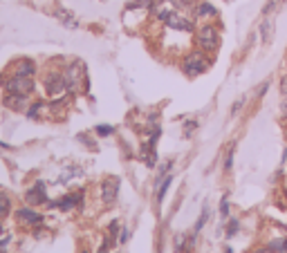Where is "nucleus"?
I'll return each mask as SVG.
<instances>
[{
	"instance_id": "nucleus-1",
	"label": "nucleus",
	"mask_w": 287,
	"mask_h": 253,
	"mask_svg": "<svg viewBox=\"0 0 287 253\" xmlns=\"http://www.w3.org/2000/svg\"><path fill=\"white\" fill-rule=\"evenodd\" d=\"M195 47L202 49L207 54L218 52L220 47V29L218 25H211V23H204L195 29Z\"/></svg>"
},
{
	"instance_id": "nucleus-2",
	"label": "nucleus",
	"mask_w": 287,
	"mask_h": 253,
	"mask_svg": "<svg viewBox=\"0 0 287 253\" xmlns=\"http://www.w3.org/2000/svg\"><path fill=\"white\" fill-rule=\"evenodd\" d=\"M65 79L70 83V92H88L90 88V81H88V72H85L83 61H70L68 65L63 68Z\"/></svg>"
},
{
	"instance_id": "nucleus-3",
	"label": "nucleus",
	"mask_w": 287,
	"mask_h": 253,
	"mask_svg": "<svg viewBox=\"0 0 287 253\" xmlns=\"http://www.w3.org/2000/svg\"><path fill=\"white\" fill-rule=\"evenodd\" d=\"M43 88H45V94L49 99H56V96H63L70 92V83L65 79L63 69H49L43 76Z\"/></svg>"
},
{
	"instance_id": "nucleus-4",
	"label": "nucleus",
	"mask_w": 287,
	"mask_h": 253,
	"mask_svg": "<svg viewBox=\"0 0 287 253\" xmlns=\"http://www.w3.org/2000/svg\"><path fill=\"white\" fill-rule=\"evenodd\" d=\"M0 85L5 92H16V94H29L36 92L34 76H14V74H0Z\"/></svg>"
},
{
	"instance_id": "nucleus-5",
	"label": "nucleus",
	"mask_w": 287,
	"mask_h": 253,
	"mask_svg": "<svg viewBox=\"0 0 287 253\" xmlns=\"http://www.w3.org/2000/svg\"><path fill=\"white\" fill-rule=\"evenodd\" d=\"M209 65H211V61L207 58V52H202V49H193V52H189L184 58H182V72L186 74V76H200V74H204L209 69Z\"/></svg>"
},
{
	"instance_id": "nucleus-6",
	"label": "nucleus",
	"mask_w": 287,
	"mask_h": 253,
	"mask_svg": "<svg viewBox=\"0 0 287 253\" xmlns=\"http://www.w3.org/2000/svg\"><path fill=\"white\" fill-rule=\"evenodd\" d=\"M162 25L168 27V29H173V32H184V34H191L195 32V23H193V18H189V14H184V11H170L168 16L162 21Z\"/></svg>"
},
{
	"instance_id": "nucleus-7",
	"label": "nucleus",
	"mask_w": 287,
	"mask_h": 253,
	"mask_svg": "<svg viewBox=\"0 0 287 253\" xmlns=\"http://www.w3.org/2000/svg\"><path fill=\"white\" fill-rule=\"evenodd\" d=\"M7 74H14V76H36V72H38V68H36V63H34L32 58H16V61H11L9 65H7V69H5Z\"/></svg>"
},
{
	"instance_id": "nucleus-8",
	"label": "nucleus",
	"mask_w": 287,
	"mask_h": 253,
	"mask_svg": "<svg viewBox=\"0 0 287 253\" xmlns=\"http://www.w3.org/2000/svg\"><path fill=\"white\" fill-rule=\"evenodd\" d=\"M25 202L29 206H41L48 202V186L43 180H36L29 188L25 190Z\"/></svg>"
},
{
	"instance_id": "nucleus-9",
	"label": "nucleus",
	"mask_w": 287,
	"mask_h": 253,
	"mask_svg": "<svg viewBox=\"0 0 287 253\" xmlns=\"http://www.w3.org/2000/svg\"><path fill=\"white\" fill-rule=\"evenodd\" d=\"M29 103H32L29 94H16V92H5V96H2V106H5L7 110H11V112H25L27 108H29Z\"/></svg>"
},
{
	"instance_id": "nucleus-10",
	"label": "nucleus",
	"mask_w": 287,
	"mask_h": 253,
	"mask_svg": "<svg viewBox=\"0 0 287 253\" xmlns=\"http://www.w3.org/2000/svg\"><path fill=\"white\" fill-rule=\"evenodd\" d=\"M117 195H119V177L110 175V177H106L101 182V202L106 206H112L117 202Z\"/></svg>"
},
{
	"instance_id": "nucleus-11",
	"label": "nucleus",
	"mask_w": 287,
	"mask_h": 253,
	"mask_svg": "<svg viewBox=\"0 0 287 253\" xmlns=\"http://www.w3.org/2000/svg\"><path fill=\"white\" fill-rule=\"evenodd\" d=\"M191 16L197 21H213V18H218V9L209 0H195L191 7Z\"/></svg>"
},
{
	"instance_id": "nucleus-12",
	"label": "nucleus",
	"mask_w": 287,
	"mask_h": 253,
	"mask_svg": "<svg viewBox=\"0 0 287 253\" xmlns=\"http://www.w3.org/2000/svg\"><path fill=\"white\" fill-rule=\"evenodd\" d=\"M16 215H18V220H21L23 224H29V227H41V222H43V215H41V213L32 211V208H27V206L18 208Z\"/></svg>"
},
{
	"instance_id": "nucleus-13",
	"label": "nucleus",
	"mask_w": 287,
	"mask_h": 253,
	"mask_svg": "<svg viewBox=\"0 0 287 253\" xmlns=\"http://www.w3.org/2000/svg\"><path fill=\"white\" fill-rule=\"evenodd\" d=\"M258 32H261V41L265 43V45H267V43H271V38H274V32H276V21H274L271 16H263Z\"/></svg>"
},
{
	"instance_id": "nucleus-14",
	"label": "nucleus",
	"mask_w": 287,
	"mask_h": 253,
	"mask_svg": "<svg viewBox=\"0 0 287 253\" xmlns=\"http://www.w3.org/2000/svg\"><path fill=\"white\" fill-rule=\"evenodd\" d=\"M54 18H56L59 23H63L65 27H70V29H76V27H79L76 16L70 9H65V7H56V9H54Z\"/></svg>"
},
{
	"instance_id": "nucleus-15",
	"label": "nucleus",
	"mask_w": 287,
	"mask_h": 253,
	"mask_svg": "<svg viewBox=\"0 0 287 253\" xmlns=\"http://www.w3.org/2000/svg\"><path fill=\"white\" fill-rule=\"evenodd\" d=\"M81 200H83V190H74V193H70V195H65L61 202H56L54 206H59L61 211H72V208H74V206L79 204Z\"/></svg>"
},
{
	"instance_id": "nucleus-16",
	"label": "nucleus",
	"mask_w": 287,
	"mask_h": 253,
	"mask_svg": "<svg viewBox=\"0 0 287 253\" xmlns=\"http://www.w3.org/2000/svg\"><path fill=\"white\" fill-rule=\"evenodd\" d=\"M49 103L45 99H38V101H32V103H29V108H27L25 110V116L27 119H29V121H36L38 116H41V112L45 110V108H48Z\"/></svg>"
},
{
	"instance_id": "nucleus-17",
	"label": "nucleus",
	"mask_w": 287,
	"mask_h": 253,
	"mask_svg": "<svg viewBox=\"0 0 287 253\" xmlns=\"http://www.w3.org/2000/svg\"><path fill=\"white\" fill-rule=\"evenodd\" d=\"M234 153H236V141H231L227 146V153H224V159H222V170L229 173V170L234 168Z\"/></svg>"
},
{
	"instance_id": "nucleus-18",
	"label": "nucleus",
	"mask_w": 287,
	"mask_h": 253,
	"mask_svg": "<svg viewBox=\"0 0 287 253\" xmlns=\"http://www.w3.org/2000/svg\"><path fill=\"white\" fill-rule=\"evenodd\" d=\"M170 184H173V175H166L164 180L160 182V186H157V202H164L166 193H168Z\"/></svg>"
},
{
	"instance_id": "nucleus-19",
	"label": "nucleus",
	"mask_w": 287,
	"mask_h": 253,
	"mask_svg": "<svg viewBox=\"0 0 287 253\" xmlns=\"http://www.w3.org/2000/svg\"><path fill=\"white\" fill-rule=\"evenodd\" d=\"M9 211H11V197L0 190V217L9 215Z\"/></svg>"
},
{
	"instance_id": "nucleus-20",
	"label": "nucleus",
	"mask_w": 287,
	"mask_h": 253,
	"mask_svg": "<svg viewBox=\"0 0 287 253\" xmlns=\"http://www.w3.org/2000/svg\"><path fill=\"white\" fill-rule=\"evenodd\" d=\"M207 220H209V204H204V206H202V213H200V220L195 222V229H193V235H197V233L202 231V227L207 224Z\"/></svg>"
},
{
	"instance_id": "nucleus-21",
	"label": "nucleus",
	"mask_w": 287,
	"mask_h": 253,
	"mask_svg": "<svg viewBox=\"0 0 287 253\" xmlns=\"http://www.w3.org/2000/svg\"><path fill=\"white\" fill-rule=\"evenodd\" d=\"M170 5L175 7L177 11H189V14H191V7H193V2H195V0H168Z\"/></svg>"
},
{
	"instance_id": "nucleus-22",
	"label": "nucleus",
	"mask_w": 287,
	"mask_h": 253,
	"mask_svg": "<svg viewBox=\"0 0 287 253\" xmlns=\"http://www.w3.org/2000/svg\"><path fill=\"white\" fill-rule=\"evenodd\" d=\"M95 135H96V137H112V135H115V126L101 123V126L95 128Z\"/></svg>"
},
{
	"instance_id": "nucleus-23",
	"label": "nucleus",
	"mask_w": 287,
	"mask_h": 253,
	"mask_svg": "<svg viewBox=\"0 0 287 253\" xmlns=\"http://www.w3.org/2000/svg\"><path fill=\"white\" fill-rule=\"evenodd\" d=\"M267 247L274 253H287V240H271Z\"/></svg>"
},
{
	"instance_id": "nucleus-24",
	"label": "nucleus",
	"mask_w": 287,
	"mask_h": 253,
	"mask_svg": "<svg viewBox=\"0 0 287 253\" xmlns=\"http://www.w3.org/2000/svg\"><path fill=\"white\" fill-rule=\"evenodd\" d=\"M197 126H200V123H197L195 119H191V121H184V128H182V132H184V137H191L193 132L197 130Z\"/></svg>"
},
{
	"instance_id": "nucleus-25",
	"label": "nucleus",
	"mask_w": 287,
	"mask_h": 253,
	"mask_svg": "<svg viewBox=\"0 0 287 253\" xmlns=\"http://www.w3.org/2000/svg\"><path fill=\"white\" fill-rule=\"evenodd\" d=\"M220 217H222V220L229 217V195L227 193H224V197L220 200Z\"/></svg>"
},
{
	"instance_id": "nucleus-26",
	"label": "nucleus",
	"mask_w": 287,
	"mask_h": 253,
	"mask_svg": "<svg viewBox=\"0 0 287 253\" xmlns=\"http://www.w3.org/2000/svg\"><path fill=\"white\" fill-rule=\"evenodd\" d=\"M245 103H247L245 96H242V99H236V101H234V106H231V116L238 115V112L242 110V108H245Z\"/></svg>"
},
{
	"instance_id": "nucleus-27",
	"label": "nucleus",
	"mask_w": 287,
	"mask_h": 253,
	"mask_svg": "<svg viewBox=\"0 0 287 253\" xmlns=\"http://www.w3.org/2000/svg\"><path fill=\"white\" fill-rule=\"evenodd\" d=\"M240 229V222L238 220H229V227H227V237H234Z\"/></svg>"
},
{
	"instance_id": "nucleus-28",
	"label": "nucleus",
	"mask_w": 287,
	"mask_h": 253,
	"mask_svg": "<svg viewBox=\"0 0 287 253\" xmlns=\"http://www.w3.org/2000/svg\"><path fill=\"white\" fill-rule=\"evenodd\" d=\"M76 139H79V141H83L85 143V146H88V148H92V150H95V141H90V137H88V135H79V137H76Z\"/></svg>"
},
{
	"instance_id": "nucleus-29",
	"label": "nucleus",
	"mask_w": 287,
	"mask_h": 253,
	"mask_svg": "<svg viewBox=\"0 0 287 253\" xmlns=\"http://www.w3.org/2000/svg\"><path fill=\"white\" fill-rule=\"evenodd\" d=\"M110 242H112L110 237H103V244H101V249H99L96 253H108V251H110Z\"/></svg>"
},
{
	"instance_id": "nucleus-30",
	"label": "nucleus",
	"mask_w": 287,
	"mask_h": 253,
	"mask_svg": "<svg viewBox=\"0 0 287 253\" xmlns=\"http://www.w3.org/2000/svg\"><path fill=\"white\" fill-rule=\"evenodd\" d=\"M267 90H269V81H265V83H263V88H258L256 96H258V99H261V96H265V94H267Z\"/></svg>"
},
{
	"instance_id": "nucleus-31",
	"label": "nucleus",
	"mask_w": 287,
	"mask_h": 253,
	"mask_svg": "<svg viewBox=\"0 0 287 253\" xmlns=\"http://www.w3.org/2000/svg\"><path fill=\"white\" fill-rule=\"evenodd\" d=\"M117 233H119V224H117V222H112V224H110V240H115V237H117Z\"/></svg>"
},
{
	"instance_id": "nucleus-32",
	"label": "nucleus",
	"mask_w": 287,
	"mask_h": 253,
	"mask_svg": "<svg viewBox=\"0 0 287 253\" xmlns=\"http://www.w3.org/2000/svg\"><path fill=\"white\" fill-rule=\"evenodd\" d=\"M281 94L287 96V74H283V79H281Z\"/></svg>"
},
{
	"instance_id": "nucleus-33",
	"label": "nucleus",
	"mask_w": 287,
	"mask_h": 253,
	"mask_svg": "<svg viewBox=\"0 0 287 253\" xmlns=\"http://www.w3.org/2000/svg\"><path fill=\"white\" fill-rule=\"evenodd\" d=\"M128 237H130V231H128V229H123L121 237H119V242H128Z\"/></svg>"
},
{
	"instance_id": "nucleus-34",
	"label": "nucleus",
	"mask_w": 287,
	"mask_h": 253,
	"mask_svg": "<svg viewBox=\"0 0 287 253\" xmlns=\"http://www.w3.org/2000/svg\"><path fill=\"white\" fill-rule=\"evenodd\" d=\"M9 242H11V237H2V240H0V251H5Z\"/></svg>"
},
{
	"instance_id": "nucleus-35",
	"label": "nucleus",
	"mask_w": 287,
	"mask_h": 253,
	"mask_svg": "<svg viewBox=\"0 0 287 253\" xmlns=\"http://www.w3.org/2000/svg\"><path fill=\"white\" fill-rule=\"evenodd\" d=\"M256 253H274V251H271L269 247H265V249H258V251H256Z\"/></svg>"
},
{
	"instance_id": "nucleus-36",
	"label": "nucleus",
	"mask_w": 287,
	"mask_h": 253,
	"mask_svg": "<svg viewBox=\"0 0 287 253\" xmlns=\"http://www.w3.org/2000/svg\"><path fill=\"white\" fill-rule=\"evenodd\" d=\"M283 116H285V119H287V101H285V103H283Z\"/></svg>"
},
{
	"instance_id": "nucleus-37",
	"label": "nucleus",
	"mask_w": 287,
	"mask_h": 253,
	"mask_svg": "<svg viewBox=\"0 0 287 253\" xmlns=\"http://www.w3.org/2000/svg\"><path fill=\"white\" fill-rule=\"evenodd\" d=\"M224 253H234V251H231V249H229V247H227V249H224Z\"/></svg>"
},
{
	"instance_id": "nucleus-38",
	"label": "nucleus",
	"mask_w": 287,
	"mask_h": 253,
	"mask_svg": "<svg viewBox=\"0 0 287 253\" xmlns=\"http://www.w3.org/2000/svg\"><path fill=\"white\" fill-rule=\"evenodd\" d=\"M0 235H2V227H0Z\"/></svg>"
},
{
	"instance_id": "nucleus-39",
	"label": "nucleus",
	"mask_w": 287,
	"mask_h": 253,
	"mask_svg": "<svg viewBox=\"0 0 287 253\" xmlns=\"http://www.w3.org/2000/svg\"><path fill=\"white\" fill-rule=\"evenodd\" d=\"M276 2H278V5H281V2H283V0H276Z\"/></svg>"
},
{
	"instance_id": "nucleus-40",
	"label": "nucleus",
	"mask_w": 287,
	"mask_h": 253,
	"mask_svg": "<svg viewBox=\"0 0 287 253\" xmlns=\"http://www.w3.org/2000/svg\"><path fill=\"white\" fill-rule=\"evenodd\" d=\"M285 186H287V180H285Z\"/></svg>"
},
{
	"instance_id": "nucleus-41",
	"label": "nucleus",
	"mask_w": 287,
	"mask_h": 253,
	"mask_svg": "<svg viewBox=\"0 0 287 253\" xmlns=\"http://www.w3.org/2000/svg\"><path fill=\"white\" fill-rule=\"evenodd\" d=\"M83 253H88V251H83Z\"/></svg>"
}]
</instances>
